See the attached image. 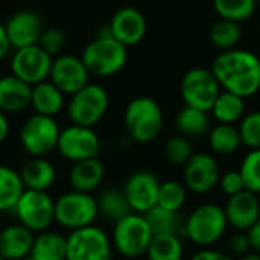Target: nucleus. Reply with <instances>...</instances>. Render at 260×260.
<instances>
[{"mask_svg":"<svg viewBox=\"0 0 260 260\" xmlns=\"http://www.w3.org/2000/svg\"><path fill=\"white\" fill-rule=\"evenodd\" d=\"M193 155V148L189 139L177 134L165 143V157L171 165L184 166Z\"/></svg>","mask_w":260,"mask_h":260,"instance_id":"37","label":"nucleus"},{"mask_svg":"<svg viewBox=\"0 0 260 260\" xmlns=\"http://www.w3.org/2000/svg\"><path fill=\"white\" fill-rule=\"evenodd\" d=\"M241 136L235 125L218 123L209 131V146L215 154L230 155L241 148Z\"/></svg>","mask_w":260,"mask_h":260,"instance_id":"33","label":"nucleus"},{"mask_svg":"<svg viewBox=\"0 0 260 260\" xmlns=\"http://www.w3.org/2000/svg\"><path fill=\"white\" fill-rule=\"evenodd\" d=\"M24 260H37V259H34L32 256H27V257H26V259H24Z\"/></svg>","mask_w":260,"mask_h":260,"instance_id":"47","label":"nucleus"},{"mask_svg":"<svg viewBox=\"0 0 260 260\" xmlns=\"http://www.w3.org/2000/svg\"><path fill=\"white\" fill-rule=\"evenodd\" d=\"M81 59L90 75L108 78L119 73L128 61V47L110 35L108 27L99 32L82 50Z\"/></svg>","mask_w":260,"mask_h":260,"instance_id":"2","label":"nucleus"},{"mask_svg":"<svg viewBox=\"0 0 260 260\" xmlns=\"http://www.w3.org/2000/svg\"><path fill=\"white\" fill-rule=\"evenodd\" d=\"M241 260H260V254L259 253H247V254H244Z\"/></svg>","mask_w":260,"mask_h":260,"instance_id":"46","label":"nucleus"},{"mask_svg":"<svg viewBox=\"0 0 260 260\" xmlns=\"http://www.w3.org/2000/svg\"><path fill=\"white\" fill-rule=\"evenodd\" d=\"M96 203H98L99 215L114 224L123 219L125 216H128L129 213H133L123 190L114 187L102 190L96 198Z\"/></svg>","mask_w":260,"mask_h":260,"instance_id":"27","label":"nucleus"},{"mask_svg":"<svg viewBox=\"0 0 260 260\" xmlns=\"http://www.w3.org/2000/svg\"><path fill=\"white\" fill-rule=\"evenodd\" d=\"M64 96L66 94L47 79L32 85L30 107L34 108L35 114L55 117L64 107Z\"/></svg>","mask_w":260,"mask_h":260,"instance_id":"24","label":"nucleus"},{"mask_svg":"<svg viewBox=\"0 0 260 260\" xmlns=\"http://www.w3.org/2000/svg\"><path fill=\"white\" fill-rule=\"evenodd\" d=\"M56 151L72 163L94 158L101 151V139L93 128L72 123L61 129Z\"/></svg>","mask_w":260,"mask_h":260,"instance_id":"12","label":"nucleus"},{"mask_svg":"<svg viewBox=\"0 0 260 260\" xmlns=\"http://www.w3.org/2000/svg\"><path fill=\"white\" fill-rule=\"evenodd\" d=\"M110 96L102 85L87 84L79 91L72 94L67 105V116L73 125L93 128L107 114Z\"/></svg>","mask_w":260,"mask_h":260,"instance_id":"7","label":"nucleus"},{"mask_svg":"<svg viewBox=\"0 0 260 260\" xmlns=\"http://www.w3.org/2000/svg\"><path fill=\"white\" fill-rule=\"evenodd\" d=\"M256 0H213V8L219 18H227L236 23L248 20L256 11Z\"/></svg>","mask_w":260,"mask_h":260,"instance_id":"34","label":"nucleus"},{"mask_svg":"<svg viewBox=\"0 0 260 260\" xmlns=\"http://www.w3.org/2000/svg\"><path fill=\"white\" fill-rule=\"evenodd\" d=\"M160 181L149 171L133 172L123 186V193L128 200V204L134 213L145 215L148 210L157 206Z\"/></svg>","mask_w":260,"mask_h":260,"instance_id":"15","label":"nucleus"},{"mask_svg":"<svg viewBox=\"0 0 260 260\" xmlns=\"http://www.w3.org/2000/svg\"><path fill=\"white\" fill-rule=\"evenodd\" d=\"M104 177H105L104 163L98 157H94V158L73 163L69 172V184L72 190L91 193L102 184Z\"/></svg>","mask_w":260,"mask_h":260,"instance_id":"22","label":"nucleus"},{"mask_svg":"<svg viewBox=\"0 0 260 260\" xmlns=\"http://www.w3.org/2000/svg\"><path fill=\"white\" fill-rule=\"evenodd\" d=\"M88 70L82 59L73 55H58L52 61L49 81L64 94H75L88 84Z\"/></svg>","mask_w":260,"mask_h":260,"instance_id":"16","label":"nucleus"},{"mask_svg":"<svg viewBox=\"0 0 260 260\" xmlns=\"http://www.w3.org/2000/svg\"><path fill=\"white\" fill-rule=\"evenodd\" d=\"M186 198H187V189L184 184L174 180L160 183L158 198H157L158 207H163L171 212H180L186 203Z\"/></svg>","mask_w":260,"mask_h":260,"instance_id":"35","label":"nucleus"},{"mask_svg":"<svg viewBox=\"0 0 260 260\" xmlns=\"http://www.w3.org/2000/svg\"><path fill=\"white\" fill-rule=\"evenodd\" d=\"M190 260H233L230 256H227L225 253L216 251V250H201L198 253H195Z\"/></svg>","mask_w":260,"mask_h":260,"instance_id":"42","label":"nucleus"},{"mask_svg":"<svg viewBox=\"0 0 260 260\" xmlns=\"http://www.w3.org/2000/svg\"><path fill=\"white\" fill-rule=\"evenodd\" d=\"M180 91L184 105L210 113L218 94L221 93V85L210 69L193 67L184 73Z\"/></svg>","mask_w":260,"mask_h":260,"instance_id":"10","label":"nucleus"},{"mask_svg":"<svg viewBox=\"0 0 260 260\" xmlns=\"http://www.w3.org/2000/svg\"><path fill=\"white\" fill-rule=\"evenodd\" d=\"M152 230L140 213H129L114 224L111 244L113 250L128 259H137L146 254L152 241Z\"/></svg>","mask_w":260,"mask_h":260,"instance_id":"4","label":"nucleus"},{"mask_svg":"<svg viewBox=\"0 0 260 260\" xmlns=\"http://www.w3.org/2000/svg\"><path fill=\"white\" fill-rule=\"evenodd\" d=\"M12 212L15 213L18 224L37 235L49 230L55 222V201L47 192L24 189Z\"/></svg>","mask_w":260,"mask_h":260,"instance_id":"8","label":"nucleus"},{"mask_svg":"<svg viewBox=\"0 0 260 260\" xmlns=\"http://www.w3.org/2000/svg\"><path fill=\"white\" fill-rule=\"evenodd\" d=\"M123 122L128 136L137 143L154 142L163 129V111L160 105L148 96L129 101L125 108Z\"/></svg>","mask_w":260,"mask_h":260,"instance_id":"3","label":"nucleus"},{"mask_svg":"<svg viewBox=\"0 0 260 260\" xmlns=\"http://www.w3.org/2000/svg\"><path fill=\"white\" fill-rule=\"evenodd\" d=\"M52 61L53 58L38 44L15 49L11 59V72L26 84L35 85L49 79Z\"/></svg>","mask_w":260,"mask_h":260,"instance_id":"13","label":"nucleus"},{"mask_svg":"<svg viewBox=\"0 0 260 260\" xmlns=\"http://www.w3.org/2000/svg\"><path fill=\"white\" fill-rule=\"evenodd\" d=\"M67 238L56 232L38 233L34 239L30 256L37 260H66Z\"/></svg>","mask_w":260,"mask_h":260,"instance_id":"26","label":"nucleus"},{"mask_svg":"<svg viewBox=\"0 0 260 260\" xmlns=\"http://www.w3.org/2000/svg\"><path fill=\"white\" fill-rule=\"evenodd\" d=\"M98 216V203L91 193L69 190L55 201V222L70 232L94 225Z\"/></svg>","mask_w":260,"mask_h":260,"instance_id":"6","label":"nucleus"},{"mask_svg":"<svg viewBox=\"0 0 260 260\" xmlns=\"http://www.w3.org/2000/svg\"><path fill=\"white\" fill-rule=\"evenodd\" d=\"M0 260H5V259H3V257H2V256H0Z\"/></svg>","mask_w":260,"mask_h":260,"instance_id":"50","label":"nucleus"},{"mask_svg":"<svg viewBox=\"0 0 260 260\" xmlns=\"http://www.w3.org/2000/svg\"><path fill=\"white\" fill-rule=\"evenodd\" d=\"M241 142L250 149H260V111H253L241 119L238 126Z\"/></svg>","mask_w":260,"mask_h":260,"instance_id":"38","label":"nucleus"},{"mask_svg":"<svg viewBox=\"0 0 260 260\" xmlns=\"http://www.w3.org/2000/svg\"><path fill=\"white\" fill-rule=\"evenodd\" d=\"M218 184H219L222 193L229 195V198L245 190V184H244V180H242V175L239 171H227L225 174H221Z\"/></svg>","mask_w":260,"mask_h":260,"instance_id":"40","label":"nucleus"},{"mask_svg":"<svg viewBox=\"0 0 260 260\" xmlns=\"http://www.w3.org/2000/svg\"><path fill=\"white\" fill-rule=\"evenodd\" d=\"M9 134V122H8V117L3 111H0V143H3L6 140Z\"/></svg>","mask_w":260,"mask_h":260,"instance_id":"45","label":"nucleus"},{"mask_svg":"<svg viewBox=\"0 0 260 260\" xmlns=\"http://www.w3.org/2000/svg\"><path fill=\"white\" fill-rule=\"evenodd\" d=\"M256 2H257V3H260V0H256Z\"/></svg>","mask_w":260,"mask_h":260,"instance_id":"51","label":"nucleus"},{"mask_svg":"<svg viewBox=\"0 0 260 260\" xmlns=\"http://www.w3.org/2000/svg\"><path fill=\"white\" fill-rule=\"evenodd\" d=\"M24 2H35V0H24Z\"/></svg>","mask_w":260,"mask_h":260,"instance_id":"48","label":"nucleus"},{"mask_svg":"<svg viewBox=\"0 0 260 260\" xmlns=\"http://www.w3.org/2000/svg\"><path fill=\"white\" fill-rule=\"evenodd\" d=\"M244 111H245V99L225 90H221L210 110V113L218 120V123H225V125H235L236 122H239L244 117Z\"/></svg>","mask_w":260,"mask_h":260,"instance_id":"28","label":"nucleus"},{"mask_svg":"<svg viewBox=\"0 0 260 260\" xmlns=\"http://www.w3.org/2000/svg\"><path fill=\"white\" fill-rule=\"evenodd\" d=\"M32 85L18 79L17 76L6 75L0 78V111L20 113L30 107Z\"/></svg>","mask_w":260,"mask_h":260,"instance_id":"21","label":"nucleus"},{"mask_svg":"<svg viewBox=\"0 0 260 260\" xmlns=\"http://www.w3.org/2000/svg\"><path fill=\"white\" fill-rule=\"evenodd\" d=\"M143 216L154 235H174L180 238L181 235H184V221L178 212H171L155 206Z\"/></svg>","mask_w":260,"mask_h":260,"instance_id":"29","label":"nucleus"},{"mask_svg":"<svg viewBox=\"0 0 260 260\" xmlns=\"http://www.w3.org/2000/svg\"><path fill=\"white\" fill-rule=\"evenodd\" d=\"M38 46L49 53L50 56H58L61 53V50L66 46V35L61 29L58 27H49L44 29L40 40H38Z\"/></svg>","mask_w":260,"mask_h":260,"instance_id":"39","label":"nucleus"},{"mask_svg":"<svg viewBox=\"0 0 260 260\" xmlns=\"http://www.w3.org/2000/svg\"><path fill=\"white\" fill-rule=\"evenodd\" d=\"M3 26L8 41L14 50L38 44V40L44 30L41 17L29 9L14 12Z\"/></svg>","mask_w":260,"mask_h":260,"instance_id":"17","label":"nucleus"},{"mask_svg":"<svg viewBox=\"0 0 260 260\" xmlns=\"http://www.w3.org/2000/svg\"><path fill=\"white\" fill-rule=\"evenodd\" d=\"M35 233L21 224H12L0 232V256L5 260H24L30 256Z\"/></svg>","mask_w":260,"mask_h":260,"instance_id":"20","label":"nucleus"},{"mask_svg":"<svg viewBox=\"0 0 260 260\" xmlns=\"http://www.w3.org/2000/svg\"><path fill=\"white\" fill-rule=\"evenodd\" d=\"M259 37H260V23H259Z\"/></svg>","mask_w":260,"mask_h":260,"instance_id":"49","label":"nucleus"},{"mask_svg":"<svg viewBox=\"0 0 260 260\" xmlns=\"http://www.w3.org/2000/svg\"><path fill=\"white\" fill-rule=\"evenodd\" d=\"M245 190L260 193V149H250V152L244 157L239 169Z\"/></svg>","mask_w":260,"mask_h":260,"instance_id":"36","label":"nucleus"},{"mask_svg":"<svg viewBox=\"0 0 260 260\" xmlns=\"http://www.w3.org/2000/svg\"><path fill=\"white\" fill-rule=\"evenodd\" d=\"M66 260H113V244L98 225L70 232Z\"/></svg>","mask_w":260,"mask_h":260,"instance_id":"11","label":"nucleus"},{"mask_svg":"<svg viewBox=\"0 0 260 260\" xmlns=\"http://www.w3.org/2000/svg\"><path fill=\"white\" fill-rule=\"evenodd\" d=\"M227 224L238 232H248L260 218V201L256 193L244 190L230 197L224 209Z\"/></svg>","mask_w":260,"mask_h":260,"instance_id":"19","label":"nucleus"},{"mask_svg":"<svg viewBox=\"0 0 260 260\" xmlns=\"http://www.w3.org/2000/svg\"><path fill=\"white\" fill-rule=\"evenodd\" d=\"M229 247H230L232 253L239 254V256H244V254L250 253L251 247H250V239H248L247 232H236L230 238Z\"/></svg>","mask_w":260,"mask_h":260,"instance_id":"41","label":"nucleus"},{"mask_svg":"<svg viewBox=\"0 0 260 260\" xmlns=\"http://www.w3.org/2000/svg\"><path fill=\"white\" fill-rule=\"evenodd\" d=\"M184 186L193 193H209L219 183V166L216 158L207 152H193L184 165Z\"/></svg>","mask_w":260,"mask_h":260,"instance_id":"14","label":"nucleus"},{"mask_svg":"<svg viewBox=\"0 0 260 260\" xmlns=\"http://www.w3.org/2000/svg\"><path fill=\"white\" fill-rule=\"evenodd\" d=\"M175 128L180 136L189 140L203 137L210 131L209 113L184 105L175 117Z\"/></svg>","mask_w":260,"mask_h":260,"instance_id":"25","label":"nucleus"},{"mask_svg":"<svg viewBox=\"0 0 260 260\" xmlns=\"http://www.w3.org/2000/svg\"><path fill=\"white\" fill-rule=\"evenodd\" d=\"M24 192L20 174L9 166L0 165V212H9L15 207Z\"/></svg>","mask_w":260,"mask_h":260,"instance_id":"31","label":"nucleus"},{"mask_svg":"<svg viewBox=\"0 0 260 260\" xmlns=\"http://www.w3.org/2000/svg\"><path fill=\"white\" fill-rule=\"evenodd\" d=\"M250 239V247L254 253L260 254V218L253 224V227L247 232Z\"/></svg>","mask_w":260,"mask_h":260,"instance_id":"43","label":"nucleus"},{"mask_svg":"<svg viewBox=\"0 0 260 260\" xmlns=\"http://www.w3.org/2000/svg\"><path fill=\"white\" fill-rule=\"evenodd\" d=\"M18 174L27 190L47 192L56 180V169L46 157H30Z\"/></svg>","mask_w":260,"mask_h":260,"instance_id":"23","label":"nucleus"},{"mask_svg":"<svg viewBox=\"0 0 260 260\" xmlns=\"http://www.w3.org/2000/svg\"><path fill=\"white\" fill-rule=\"evenodd\" d=\"M59 126L53 117L32 114L20 129V143L30 157H46L58 146Z\"/></svg>","mask_w":260,"mask_h":260,"instance_id":"9","label":"nucleus"},{"mask_svg":"<svg viewBox=\"0 0 260 260\" xmlns=\"http://www.w3.org/2000/svg\"><path fill=\"white\" fill-rule=\"evenodd\" d=\"M107 27L114 40L122 43L125 47H129L139 44L145 38L146 18L137 8L125 6L114 12Z\"/></svg>","mask_w":260,"mask_h":260,"instance_id":"18","label":"nucleus"},{"mask_svg":"<svg viewBox=\"0 0 260 260\" xmlns=\"http://www.w3.org/2000/svg\"><path fill=\"white\" fill-rule=\"evenodd\" d=\"M210 43L218 47L221 52H227L232 49H236L242 38V27L241 23L227 20V18H218L210 30H209Z\"/></svg>","mask_w":260,"mask_h":260,"instance_id":"30","label":"nucleus"},{"mask_svg":"<svg viewBox=\"0 0 260 260\" xmlns=\"http://www.w3.org/2000/svg\"><path fill=\"white\" fill-rule=\"evenodd\" d=\"M227 227L224 209L207 203L197 207L184 221V236L200 247H210L224 236Z\"/></svg>","mask_w":260,"mask_h":260,"instance_id":"5","label":"nucleus"},{"mask_svg":"<svg viewBox=\"0 0 260 260\" xmlns=\"http://www.w3.org/2000/svg\"><path fill=\"white\" fill-rule=\"evenodd\" d=\"M11 49V44L8 41V37H6V32H5V26L3 23H0V61L8 55Z\"/></svg>","mask_w":260,"mask_h":260,"instance_id":"44","label":"nucleus"},{"mask_svg":"<svg viewBox=\"0 0 260 260\" xmlns=\"http://www.w3.org/2000/svg\"><path fill=\"white\" fill-rule=\"evenodd\" d=\"M212 73L221 88L241 98H251L260 90V58L245 49L221 52L212 64Z\"/></svg>","mask_w":260,"mask_h":260,"instance_id":"1","label":"nucleus"},{"mask_svg":"<svg viewBox=\"0 0 260 260\" xmlns=\"http://www.w3.org/2000/svg\"><path fill=\"white\" fill-rule=\"evenodd\" d=\"M148 260H183L184 247L180 236L154 235L145 254Z\"/></svg>","mask_w":260,"mask_h":260,"instance_id":"32","label":"nucleus"}]
</instances>
